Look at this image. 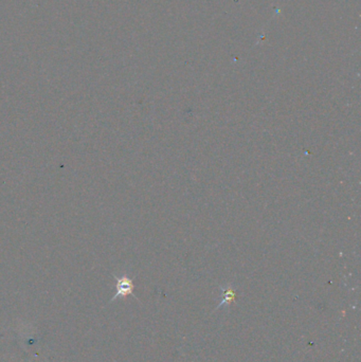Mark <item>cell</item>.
Wrapping results in <instances>:
<instances>
[{"mask_svg": "<svg viewBox=\"0 0 361 362\" xmlns=\"http://www.w3.org/2000/svg\"><path fill=\"white\" fill-rule=\"evenodd\" d=\"M112 276L116 279V294L113 295L112 299L110 300V302H113L118 298H125L127 295H134L135 298H137L136 295L134 294V289H135V285H134V278H131L130 276H128L127 274H122L120 276L112 274Z\"/></svg>", "mask_w": 361, "mask_h": 362, "instance_id": "1", "label": "cell"}, {"mask_svg": "<svg viewBox=\"0 0 361 362\" xmlns=\"http://www.w3.org/2000/svg\"><path fill=\"white\" fill-rule=\"evenodd\" d=\"M221 290H223V301H221V303L217 306V308L225 305V304L231 303L235 299V290L231 286L221 287Z\"/></svg>", "mask_w": 361, "mask_h": 362, "instance_id": "2", "label": "cell"}]
</instances>
